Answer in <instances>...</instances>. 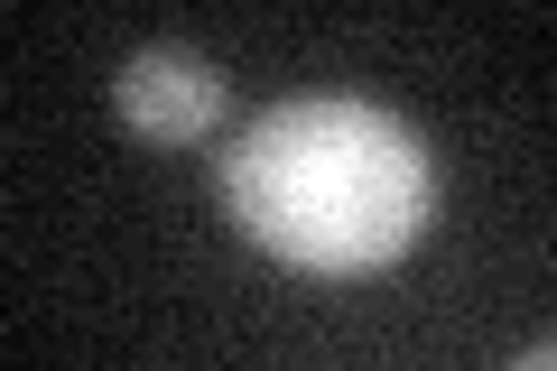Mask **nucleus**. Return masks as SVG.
<instances>
[{
	"label": "nucleus",
	"instance_id": "obj_1",
	"mask_svg": "<svg viewBox=\"0 0 557 371\" xmlns=\"http://www.w3.org/2000/svg\"><path fill=\"white\" fill-rule=\"evenodd\" d=\"M223 205H233L242 242H260L288 270L372 279L428 242L437 168L399 112L354 94H298L270 102L223 149Z\"/></svg>",
	"mask_w": 557,
	"mask_h": 371
},
{
	"label": "nucleus",
	"instance_id": "obj_2",
	"mask_svg": "<svg viewBox=\"0 0 557 371\" xmlns=\"http://www.w3.org/2000/svg\"><path fill=\"white\" fill-rule=\"evenodd\" d=\"M112 112H121L131 139L177 149V139H205L223 121V75L196 57V47H139V57L112 75Z\"/></svg>",
	"mask_w": 557,
	"mask_h": 371
},
{
	"label": "nucleus",
	"instance_id": "obj_3",
	"mask_svg": "<svg viewBox=\"0 0 557 371\" xmlns=\"http://www.w3.org/2000/svg\"><path fill=\"white\" fill-rule=\"evenodd\" d=\"M511 371H557V344H530V353H520Z\"/></svg>",
	"mask_w": 557,
	"mask_h": 371
}]
</instances>
